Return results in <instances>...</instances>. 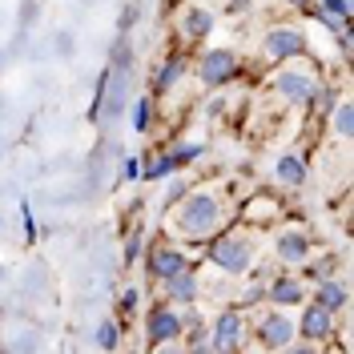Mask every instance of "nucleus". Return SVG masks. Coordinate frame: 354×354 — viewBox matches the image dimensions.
<instances>
[{
    "label": "nucleus",
    "instance_id": "ddd939ff",
    "mask_svg": "<svg viewBox=\"0 0 354 354\" xmlns=\"http://www.w3.org/2000/svg\"><path fill=\"white\" fill-rule=\"evenodd\" d=\"M278 258H282V262H306L310 258V238L302 234V230L278 234Z\"/></svg>",
    "mask_w": 354,
    "mask_h": 354
},
{
    "label": "nucleus",
    "instance_id": "f03ea898",
    "mask_svg": "<svg viewBox=\"0 0 354 354\" xmlns=\"http://www.w3.org/2000/svg\"><path fill=\"white\" fill-rule=\"evenodd\" d=\"M209 258L225 274H245L250 262H254V238L250 234H221L218 242L209 245Z\"/></svg>",
    "mask_w": 354,
    "mask_h": 354
},
{
    "label": "nucleus",
    "instance_id": "aec40b11",
    "mask_svg": "<svg viewBox=\"0 0 354 354\" xmlns=\"http://www.w3.org/2000/svg\"><path fill=\"white\" fill-rule=\"evenodd\" d=\"M117 338H121L117 322H101V326H97V346H101V351H117Z\"/></svg>",
    "mask_w": 354,
    "mask_h": 354
},
{
    "label": "nucleus",
    "instance_id": "39448f33",
    "mask_svg": "<svg viewBox=\"0 0 354 354\" xmlns=\"http://www.w3.org/2000/svg\"><path fill=\"white\" fill-rule=\"evenodd\" d=\"M274 88H278L286 101H294V105H306V101L318 97V77L306 73V68H282V73L274 77Z\"/></svg>",
    "mask_w": 354,
    "mask_h": 354
},
{
    "label": "nucleus",
    "instance_id": "c85d7f7f",
    "mask_svg": "<svg viewBox=\"0 0 354 354\" xmlns=\"http://www.w3.org/2000/svg\"><path fill=\"white\" fill-rule=\"evenodd\" d=\"M282 354H318V351H314V346H310V342H298V346H294V342H290V346H286V351H282Z\"/></svg>",
    "mask_w": 354,
    "mask_h": 354
},
{
    "label": "nucleus",
    "instance_id": "cd10ccee",
    "mask_svg": "<svg viewBox=\"0 0 354 354\" xmlns=\"http://www.w3.org/2000/svg\"><path fill=\"white\" fill-rule=\"evenodd\" d=\"M137 254H141V238H137V234H133L129 242H125V258H129V262H133V258H137Z\"/></svg>",
    "mask_w": 354,
    "mask_h": 354
},
{
    "label": "nucleus",
    "instance_id": "423d86ee",
    "mask_svg": "<svg viewBox=\"0 0 354 354\" xmlns=\"http://www.w3.org/2000/svg\"><path fill=\"white\" fill-rule=\"evenodd\" d=\"M258 342H262L266 351H286L290 342H294V322H290L282 310H270L258 318Z\"/></svg>",
    "mask_w": 354,
    "mask_h": 354
},
{
    "label": "nucleus",
    "instance_id": "9d476101",
    "mask_svg": "<svg viewBox=\"0 0 354 354\" xmlns=\"http://www.w3.org/2000/svg\"><path fill=\"white\" fill-rule=\"evenodd\" d=\"M189 266V258L177 250V245L169 242H153V250H149V278H157V282H165V278H174L177 270H185Z\"/></svg>",
    "mask_w": 354,
    "mask_h": 354
},
{
    "label": "nucleus",
    "instance_id": "412c9836",
    "mask_svg": "<svg viewBox=\"0 0 354 354\" xmlns=\"http://www.w3.org/2000/svg\"><path fill=\"white\" fill-rule=\"evenodd\" d=\"M322 8H326L322 17H334L338 24H346V17H351V4L346 0H322Z\"/></svg>",
    "mask_w": 354,
    "mask_h": 354
},
{
    "label": "nucleus",
    "instance_id": "6ab92c4d",
    "mask_svg": "<svg viewBox=\"0 0 354 354\" xmlns=\"http://www.w3.org/2000/svg\"><path fill=\"white\" fill-rule=\"evenodd\" d=\"M198 157H201V145H194V141H181V145H174V149H169V161H174V165L198 161Z\"/></svg>",
    "mask_w": 354,
    "mask_h": 354
},
{
    "label": "nucleus",
    "instance_id": "7ed1b4c3",
    "mask_svg": "<svg viewBox=\"0 0 354 354\" xmlns=\"http://www.w3.org/2000/svg\"><path fill=\"white\" fill-rule=\"evenodd\" d=\"M245 346V314L242 310H221L214 330H209V351L214 354H238Z\"/></svg>",
    "mask_w": 354,
    "mask_h": 354
},
{
    "label": "nucleus",
    "instance_id": "a211bd4d",
    "mask_svg": "<svg viewBox=\"0 0 354 354\" xmlns=\"http://www.w3.org/2000/svg\"><path fill=\"white\" fill-rule=\"evenodd\" d=\"M174 161H169V153H161V157H153L149 165H141V177L145 181H165V177H174Z\"/></svg>",
    "mask_w": 354,
    "mask_h": 354
},
{
    "label": "nucleus",
    "instance_id": "4468645a",
    "mask_svg": "<svg viewBox=\"0 0 354 354\" xmlns=\"http://www.w3.org/2000/svg\"><path fill=\"white\" fill-rule=\"evenodd\" d=\"M314 302H318V306H326L330 314H338V310H346V286H342L338 278H322Z\"/></svg>",
    "mask_w": 354,
    "mask_h": 354
},
{
    "label": "nucleus",
    "instance_id": "1a4fd4ad",
    "mask_svg": "<svg viewBox=\"0 0 354 354\" xmlns=\"http://www.w3.org/2000/svg\"><path fill=\"white\" fill-rule=\"evenodd\" d=\"M298 334H302V342L310 346H318V342H326L334 334V314L326 306H318V302H310L302 310V322H298Z\"/></svg>",
    "mask_w": 354,
    "mask_h": 354
},
{
    "label": "nucleus",
    "instance_id": "dca6fc26",
    "mask_svg": "<svg viewBox=\"0 0 354 354\" xmlns=\"http://www.w3.org/2000/svg\"><path fill=\"white\" fill-rule=\"evenodd\" d=\"M209 28H214V17L205 8H189L185 12V37H205Z\"/></svg>",
    "mask_w": 354,
    "mask_h": 354
},
{
    "label": "nucleus",
    "instance_id": "2eb2a0df",
    "mask_svg": "<svg viewBox=\"0 0 354 354\" xmlns=\"http://www.w3.org/2000/svg\"><path fill=\"white\" fill-rule=\"evenodd\" d=\"M181 73H185V61H181V57H169L165 65L157 68V81H153V85L165 93V88H174V85H177V77H181Z\"/></svg>",
    "mask_w": 354,
    "mask_h": 354
},
{
    "label": "nucleus",
    "instance_id": "393cba45",
    "mask_svg": "<svg viewBox=\"0 0 354 354\" xmlns=\"http://www.w3.org/2000/svg\"><path fill=\"white\" fill-rule=\"evenodd\" d=\"M137 306H141V294H137V290H125V294H121V314H125V318H133V314H137Z\"/></svg>",
    "mask_w": 354,
    "mask_h": 354
},
{
    "label": "nucleus",
    "instance_id": "6e6552de",
    "mask_svg": "<svg viewBox=\"0 0 354 354\" xmlns=\"http://www.w3.org/2000/svg\"><path fill=\"white\" fill-rule=\"evenodd\" d=\"M262 48H266L270 61H294V57L306 53V37H302L298 28H270L266 41H262Z\"/></svg>",
    "mask_w": 354,
    "mask_h": 354
},
{
    "label": "nucleus",
    "instance_id": "c756f323",
    "mask_svg": "<svg viewBox=\"0 0 354 354\" xmlns=\"http://www.w3.org/2000/svg\"><path fill=\"white\" fill-rule=\"evenodd\" d=\"M290 4H298V8H302V12H310V0H290Z\"/></svg>",
    "mask_w": 354,
    "mask_h": 354
},
{
    "label": "nucleus",
    "instance_id": "20e7f679",
    "mask_svg": "<svg viewBox=\"0 0 354 354\" xmlns=\"http://www.w3.org/2000/svg\"><path fill=\"white\" fill-rule=\"evenodd\" d=\"M234 73H238V57H234V48H205L198 61V77L201 85L218 88L225 81H234Z\"/></svg>",
    "mask_w": 354,
    "mask_h": 354
},
{
    "label": "nucleus",
    "instance_id": "f8f14e48",
    "mask_svg": "<svg viewBox=\"0 0 354 354\" xmlns=\"http://www.w3.org/2000/svg\"><path fill=\"white\" fill-rule=\"evenodd\" d=\"M302 282L294 278V274H278L270 286H266V298L274 302V306H294V302H302Z\"/></svg>",
    "mask_w": 354,
    "mask_h": 354
},
{
    "label": "nucleus",
    "instance_id": "b1692460",
    "mask_svg": "<svg viewBox=\"0 0 354 354\" xmlns=\"http://www.w3.org/2000/svg\"><path fill=\"white\" fill-rule=\"evenodd\" d=\"M181 198H185V181H181V177H174V181H169V189H165V209H169V205H177Z\"/></svg>",
    "mask_w": 354,
    "mask_h": 354
},
{
    "label": "nucleus",
    "instance_id": "f3484780",
    "mask_svg": "<svg viewBox=\"0 0 354 354\" xmlns=\"http://www.w3.org/2000/svg\"><path fill=\"white\" fill-rule=\"evenodd\" d=\"M278 177H282L286 185H294V189H298V185L306 181V165H302L298 157H282V161H278Z\"/></svg>",
    "mask_w": 354,
    "mask_h": 354
},
{
    "label": "nucleus",
    "instance_id": "4be33fe9",
    "mask_svg": "<svg viewBox=\"0 0 354 354\" xmlns=\"http://www.w3.org/2000/svg\"><path fill=\"white\" fill-rule=\"evenodd\" d=\"M351 105H338V113H334V129L342 133V137H351V129H354V117H351Z\"/></svg>",
    "mask_w": 354,
    "mask_h": 354
},
{
    "label": "nucleus",
    "instance_id": "5701e85b",
    "mask_svg": "<svg viewBox=\"0 0 354 354\" xmlns=\"http://www.w3.org/2000/svg\"><path fill=\"white\" fill-rule=\"evenodd\" d=\"M133 129H137V133L149 129V97H141V101H137V109H133Z\"/></svg>",
    "mask_w": 354,
    "mask_h": 354
},
{
    "label": "nucleus",
    "instance_id": "a878e982",
    "mask_svg": "<svg viewBox=\"0 0 354 354\" xmlns=\"http://www.w3.org/2000/svg\"><path fill=\"white\" fill-rule=\"evenodd\" d=\"M121 177H125V181H137V177H141V161H137V157H125V165H121Z\"/></svg>",
    "mask_w": 354,
    "mask_h": 354
},
{
    "label": "nucleus",
    "instance_id": "9b49d317",
    "mask_svg": "<svg viewBox=\"0 0 354 354\" xmlns=\"http://www.w3.org/2000/svg\"><path fill=\"white\" fill-rule=\"evenodd\" d=\"M161 286H165L169 302H198V270L185 266V270H177L174 278H165Z\"/></svg>",
    "mask_w": 354,
    "mask_h": 354
},
{
    "label": "nucleus",
    "instance_id": "f257e3e1",
    "mask_svg": "<svg viewBox=\"0 0 354 354\" xmlns=\"http://www.w3.org/2000/svg\"><path fill=\"white\" fill-rule=\"evenodd\" d=\"M177 225L189 238H205L221 225V205L214 194H185L177 201Z\"/></svg>",
    "mask_w": 354,
    "mask_h": 354
},
{
    "label": "nucleus",
    "instance_id": "bb28decb",
    "mask_svg": "<svg viewBox=\"0 0 354 354\" xmlns=\"http://www.w3.org/2000/svg\"><path fill=\"white\" fill-rule=\"evenodd\" d=\"M153 354H185V346L181 342H161V346H153Z\"/></svg>",
    "mask_w": 354,
    "mask_h": 354
},
{
    "label": "nucleus",
    "instance_id": "0eeeda50",
    "mask_svg": "<svg viewBox=\"0 0 354 354\" xmlns=\"http://www.w3.org/2000/svg\"><path fill=\"white\" fill-rule=\"evenodd\" d=\"M145 330H149V342L153 346H161V342H181V314H177L174 306H153L149 310V318H145Z\"/></svg>",
    "mask_w": 354,
    "mask_h": 354
}]
</instances>
